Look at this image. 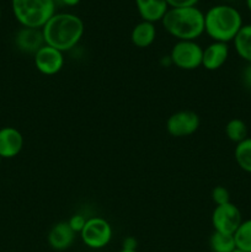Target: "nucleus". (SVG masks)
Masks as SVG:
<instances>
[{"instance_id":"nucleus-1","label":"nucleus","mask_w":251,"mask_h":252,"mask_svg":"<svg viewBox=\"0 0 251 252\" xmlns=\"http://www.w3.org/2000/svg\"><path fill=\"white\" fill-rule=\"evenodd\" d=\"M41 30L44 43L64 53L78 46L85 32V25L78 15L56 12Z\"/></svg>"},{"instance_id":"nucleus-2","label":"nucleus","mask_w":251,"mask_h":252,"mask_svg":"<svg viewBox=\"0 0 251 252\" xmlns=\"http://www.w3.org/2000/svg\"><path fill=\"white\" fill-rule=\"evenodd\" d=\"M161 25L177 41H196L204 33V12L197 6L169 7Z\"/></svg>"},{"instance_id":"nucleus-3","label":"nucleus","mask_w":251,"mask_h":252,"mask_svg":"<svg viewBox=\"0 0 251 252\" xmlns=\"http://www.w3.org/2000/svg\"><path fill=\"white\" fill-rule=\"evenodd\" d=\"M243 25L240 11L231 5H214L204 12V33L213 42H233Z\"/></svg>"},{"instance_id":"nucleus-4","label":"nucleus","mask_w":251,"mask_h":252,"mask_svg":"<svg viewBox=\"0 0 251 252\" xmlns=\"http://www.w3.org/2000/svg\"><path fill=\"white\" fill-rule=\"evenodd\" d=\"M56 9V0H11L12 14L21 27L42 29Z\"/></svg>"},{"instance_id":"nucleus-5","label":"nucleus","mask_w":251,"mask_h":252,"mask_svg":"<svg viewBox=\"0 0 251 252\" xmlns=\"http://www.w3.org/2000/svg\"><path fill=\"white\" fill-rule=\"evenodd\" d=\"M84 245L93 250L106 248L112 239V226L102 217H93L86 220L80 233Z\"/></svg>"},{"instance_id":"nucleus-6","label":"nucleus","mask_w":251,"mask_h":252,"mask_svg":"<svg viewBox=\"0 0 251 252\" xmlns=\"http://www.w3.org/2000/svg\"><path fill=\"white\" fill-rule=\"evenodd\" d=\"M203 48L196 41H177L170 52L172 65L182 70H194L202 66Z\"/></svg>"},{"instance_id":"nucleus-7","label":"nucleus","mask_w":251,"mask_h":252,"mask_svg":"<svg viewBox=\"0 0 251 252\" xmlns=\"http://www.w3.org/2000/svg\"><path fill=\"white\" fill-rule=\"evenodd\" d=\"M241 223H243V216L240 209L231 202L221 206H216L212 213V225L214 231L234 235Z\"/></svg>"},{"instance_id":"nucleus-8","label":"nucleus","mask_w":251,"mask_h":252,"mask_svg":"<svg viewBox=\"0 0 251 252\" xmlns=\"http://www.w3.org/2000/svg\"><path fill=\"white\" fill-rule=\"evenodd\" d=\"M201 120L196 112L181 110L172 113L166 121V130L175 138H184L192 135L198 130Z\"/></svg>"},{"instance_id":"nucleus-9","label":"nucleus","mask_w":251,"mask_h":252,"mask_svg":"<svg viewBox=\"0 0 251 252\" xmlns=\"http://www.w3.org/2000/svg\"><path fill=\"white\" fill-rule=\"evenodd\" d=\"M34 66L41 74L47 76L56 75L64 66L63 52L44 44L33 56Z\"/></svg>"},{"instance_id":"nucleus-10","label":"nucleus","mask_w":251,"mask_h":252,"mask_svg":"<svg viewBox=\"0 0 251 252\" xmlns=\"http://www.w3.org/2000/svg\"><path fill=\"white\" fill-rule=\"evenodd\" d=\"M24 148V135L15 127L0 128V159H12Z\"/></svg>"},{"instance_id":"nucleus-11","label":"nucleus","mask_w":251,"mask_h":252,"mask_svg":"<svg viewBox=\"0 0 251 252\" xmlns=\"http://www.w3.org/2000/svg\"><path fill=\"white\" fill-rule=\"evenodd\" d=\"M14 43L16 48L22 53L36 54L38 49L44 46L43 33L41 29H30L21 27L14 37Z\"/></svg>"},{"instance_id":"nucleus-12","label":"nucleus","mask_w":251,"mask_h":252,"mask_svg":"<svg viewBox=\"0 0 251 252\" xmlns=\"http://www.w3.org/2000/svg\"><path fill=\"white\" fill-rule=\"evenodd\" d=\"M229 58V46L223 42H212L203 49L202 66L209 71L218 70Z\"/></svg>"},{"instance_id":"nucleus-13","label":"nucleus","mask_w":251,"mask_h":252,"mask_svg":"<svg viewBox=\"0 0 251 252\" xmlns=\"http://www.w3.org/2000/svg\"><path fill=\"white\" fill-rule=\"evenodd\" d=\"M76 234L71 230L68 221H61L52 226L47 235L48 245L56 251H64L73 245Z\"/></svg>"},{"instance_id":"nucleus-14","label":"nucleus","mask_w":251,"mask_h":252,"mask_svg":"<svg viewBox=\"0 0 251 252\" xmlns=\"http://www.w3.org/2000/svg\"><path fill=\"white\" fill-rule=\"evenodd\" d=\"M134 1L138 14L143 21L152 22V24L161 22L162 17L169 10L166 0H134Z\"/></svg>"},{"instance_id":"nucleus-15","label":"nucleus","mask_w":251,"mask_h":252,"mask_svg":"<svg viewBox=\"0 0 251 252\" xmlns=\"http://www.w3.org/2000/svg\"><path fill=\"white\" fill-rule=\"evenodd\" d=\"M157 38V27L155 24L148 21H140L133 27L130 32V42L138 48H148L154 43Z\"/></svg>"},{"instance_id":"nucleus-16","label":"nucleus","mask_w":251,"mask_h":252,"mask_svg":"<svg viewBox=\"0 0 251 252\" xmlns=\"http://www.w3.org/2000/svg\"><path fill=\"white\" fill-rule=\"evenodd\" d=\"M233 43L238 56L248 62V64H251V24L243 25L233 39Z\"/></svg>"},{"instance_id":"nucleus-17","label":"nucleus","mask_w":251,"mask_h":252,"mask_svg":"<svg viewBox=\"0 0 251 252\" xmlns=\"http://www.w3.org/2000/svg\"><path fill=\"white\" fill-rule=\"evenodd\" d=\"M234 159L243 171L251 174V137H248L235 145Z\"/></svg>"},{"instance_id":"nucleus-18","label":"nucleus","mask_w":251,"mask_h":252,"mask_svg":"<svg viewBox=\"0 0 251 252\" xmlns=\"http://www.w3.org/2000/svg\"><path fill=\"white\" fill-rule=\"evenodd\" d=\"M209 249L212 252H233L236 249L234 235L213 231L209 236Z\"/></svg>"},{"instance_id":"nucleus-19","label":"nucleus","mask_w":251,"mask_h":252,"mask_svg":"<svg viewBox=\"0 0 251 252\" xmlns=\"http://www.w3.org/2000/svg\"><path fill=\"white\" fill-rule=\"evenodd\" d=\"M225 134L230 142L238 144V143L243 142L244 139L249 137L248 126L240 118H233V120H230L226 123Z\"/></svg>"},{"instance_id":"nucleus-20","label":"nucleus","mask_w":251,"mask_h":252,"mask_svg":"<svg viewBox=\"0 0 251 252\" xmlns=\"http://www.w3.org/2000/svg\"><path fill=\"white\" fill-rule=\"evenodd\" d=\"M236 249L245 252H251V219L243 220L238 230L234 233Z\"/></svg>"},{"instance_id":"nucleus-21","label":"nucleus","mask_w":251,"mask_h":252,"mask_svg":"<svg viewBox=\"0 0 251 252\" xmlns=\"http://www.w3.org/2000/svg\"><path fill=\"white\" fill-rule=\"evenodd\" d=\"M212 201L216 206H221L230 202V193L224 186H217L212 189Z\"/></svg>"},{"instance_id":"nucleus-22","label":"nucleus","mask_w":251,"mask_h":252,"mask_svg":"<svg viewBox=\"0 0 251 252\" xmlns=\"http://www.w3.org/2000/svg\"><path fill=\"white\" fill-rule=\"evenodd\" d=\"M86 220H88V219L84 216H81V214H74V216H71L70 218H69L68 224L74 233L80 234L81 230L84 229V226H85Z\"/></svg>"},{"instance_id":"nucleus-23","label":"nucleus","mask_w":251,"mask_h":252,"mask_svg":"<svg viewBox=\"0 0 251 252\" xmlns=\"http://www.w3.org/2000/svg\"><path fill=\"white\" fill-rule=\"evenodd\" d=\"M199 0H166L169 7H187L197 6Z\"/></svg>"},{"instance_id":"nucleus-24","label":"nucleus","mask_w":251,"mask_h":252,"mask_svg":"<svg viewBox=\"0 0 251 252\" xmlns=\"http://www.w3.org/2000/svg\"><path fill=\"white\" fill-rule=\"evenodd\" d=\"M122 249H125V250H137V240H135V238H133V236L126 238L123 240Z\"/></svg>"},{"instance_id":"nucleus-25","label":"nucleus","mask_w":251,"mask_h":252,"mask_svg":"<svg viewBox=\"0 0 251 252\" xmlns=\"http://www.w3.org/2000/svg\"><path fill=\"white\" fill-rule=\"evenodd\" d=\"M243 80L244 84L248 89H251V64H248L243 73Z\"/></svg>"},{"instance_id":"nucleus-26","label":"nucleus","mask_w":251,"mask_h":252,"mask_svg":"<svg viewBox=\"0 0 251 252\" xmlns=\"http://www.w3.org/2000/svg\"><path fill=\"white\" fill-rule=\"evenodd\" d=\"M57 4L63 5V6H68V7H73L79 5L80 0H56Z\"/></svg>"},{"instance_id":"nucleus-27","label":"nucleus","mask_w":251,"mask_h":252,"mask_svg":"<svg viewBox=\"0 0 251 252\" xmlns=\"http://www.w3.org/2000/svg\"><path fill=\"white\" fill-rule=\"evenodd\" d=\"M245 2H246V7H248L249 11L251 12V0H245Z\"/></svg>"},{"instance_id":"nucleus-28","label":"nucleus","mask_w":251,"mask_h":252,"mask_svg":"<svg viewBox=\"0 0 251 252\" xmlns=\"http://www.w3.org/2000/svg\"><path fill=\"white\" fill-rule=\"evenodd\" d=\"M118 252H138L137 250H125V249H121Z\"/></svg>"},{"instance_id":"nucleus-29","label":"nucleus","mask_w":251,"mask_h":252,"mask_svg":"<svg viewBox=\"0 0 251 252\" xmlns=\"http://www.w3.org/2000/svg\"><path fill=\"white\" fill-rule=\"evenodd\" d=\"M233 252H245V251H241V250H239V249H235Z\"/></svg>"}]
</instances>
